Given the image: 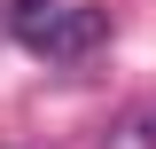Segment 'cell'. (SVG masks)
Returning a JSON list of instances; mask_svg holds the SVG:
<instances>
[{
  "label": "cell",
  "instance_id": "6da1fadb",
  "mask_svg": "<svg viewBox=\"0 0 156 149\" xmlns=\"http://www.w3.org/2000/svg\"><path fill=\"white\" fill-rule=\"evenodd\" d=\"M16 39L39 63H86L109 39V8H94V0H16Z\"/></svg>",
  "mask_w": 156,
  "mask_h": 149
},
{
  "label": "cell",
  "instance_id": "7a4b0ae2",
  "mask_svg": "<svg viewBox=\"0 0 156 149\" xmlns=\"http://www.w3.org/2000/svg\"><path fill=\"white\" fill-rule=\"evenodd\" d=\"M101 149H156V110H133V118H117Z\"/></svg>",
  "mask_w": 156,
  "mask_h": 149
}]
</instances>
